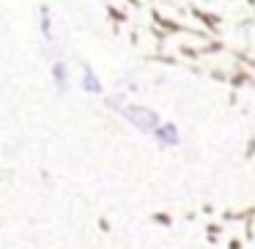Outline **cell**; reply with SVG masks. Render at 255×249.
<instances>
[{
  "label": "cell",
  "mask_w": 255,
  "mask_h": 249,
  "mask_svg": "<svg viewBox=\"0 0 255 249\" xmlns=\"http://www.w3.org/2000/svg\"><path fill=\"white\" fill-rule=\"evenodd\" d=\"M110 107L121 118H127L134 129H140V132H145V134H154L156 129H159V115H156L154 110H148V107L127 104V101H124V96H110Z\"/></svg>",
  "instance_id": "obj_1"
},
{
  "label": "cell",
  "mask_w": 255,
  "mask_h": 249,
  "mask_svg": "<svg viewBox=\"0 0 255 249\" xmlns=\"http://www.w3.org/2000/svg\"><path fill=\"white\" fill-rule=\"evenodd\" d=\"M154 140L162 148H176V145L181 143V134H178V129L173 126V123H159V129L154 132Z\"/></svg>",
  "instance_id": "obj_2"
},
{
  "label": "cell",
  "mask_w": 255,
  "mask_h": 249,
  "mask_svg": "<svg viewBox=\"0 0 255 249\" xmlns=\"http://www.w3.org/2000/svg\"><path fill=\"white\" fill-rule=\"evenodd\" d=\"M83 90H88V93H102V80L94 74L91 66H83Z\"/></svg>",
  "instance_id": "obj_3"
},
{
  "label": "cell",
  "mask_w": 255,
  "mask_h": 249,
  "mask_svg": "<svg viewBox=\"0 0 255 249\" xmlns=\"http://www.w3.org/2000/svg\"><path fill=\"white\" fill-rule=\"evenodd\" d=\"M52 80H55L58 93H66V88H69V74H66V66H63V63H52Z\"/></svg>",
  "instance_id": "obj_4"
},
{
  "label": "cell",
  "mask_w": 255,
  "mask_h": 249,
  "mask_svg": "<svg viewBox=\"0 0 255 249\" xmlns=\"http://www.w3.org/2000/svg\"><path fill=\"white\" fill-rule=\"evenodd\" d=\"M39 14H41V36H44V41H52V17H50V6H41Z\"/></svg>",
  "instance_id": "obj_5"
}]
</instances>
